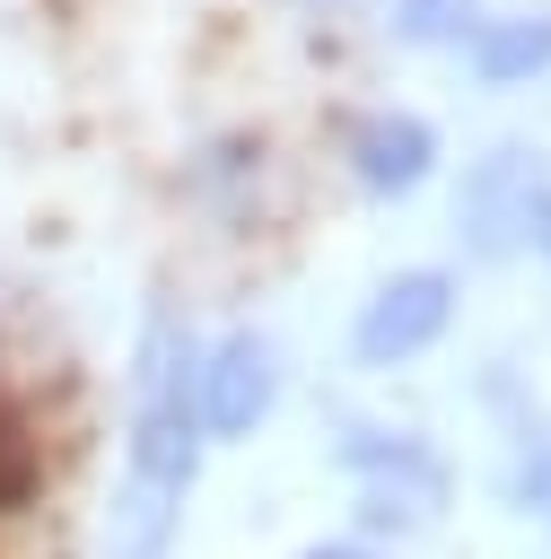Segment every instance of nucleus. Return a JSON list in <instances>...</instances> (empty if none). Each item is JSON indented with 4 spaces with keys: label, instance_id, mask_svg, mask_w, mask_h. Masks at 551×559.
<instances>
[{
    "label": "nucleus",
    "instance_id": "f257e3e1",
    "mask_svg": "<svg viewBox=\"0 0 551 559\" xmlns=\"http://www.w3.org/2000/svg\"><path fill=\"white\" fill-rule=\"evenodd\" d=\"M201 428H192V332L175 297L149 306L140 349H131V402H122V472L105 498V542L96 559H175L192 480H201Z\"/></svg>",
    "mask_w": 551,
    "mask_h": 559
},
{
    "label": "nucleus",
    "instance_id": "f03ea898",
    "mask_svg": "<svg viewBox=\"0 0 551 559\" xmlns=\"http://www.w3.org/2000/svg\"><path fill=\"white\" fill-rule=\"evenodd\" d=\"M332 463L350 472V533L394 550V542H429L455 498L464 472L429 428H385V419H341L332 428Z\"/></svg>",
    "mask_w": 551,
    "mask_h": 559
},
{
    "label": "nucleus",
    "instance_id": "7ed1b4c3",
    "mask_svg": "<svg viewBox=\"0 0 551 559\" xmlns=\"http://www.w3.org/2000/svg\"><path fill=\"white\" fill-rule=\"evenodd\" d=\"M542 210H551V166H542V148H525V140L481 148V157L464 166V183H455V236H464L472 262H516V253H534Z\"/></svg>",
    "mask_w": 551,
    "mask_h": 559
},
{
    "label": "nucleus",
    "instance_id": "20e7f679",
    "mask_svg": "<svg viewBox=\"0 0 551 559\" xmlns=\"http://www.w3.org/2000/svg\"><path fill=\"white\" fill-rule=\"evenodd\" d=\"M280 341L271 332H219L210 349H192V428L201 445H245L262 437V419L280 411Z\"/></svg>",
    "mask_w": 551,
    "mask_h": 559
},
{
    "label": "nucleus",
    "instance_id": "39448f33",
    "mask_svg": "<svg viewBox=\"0 0 551 559\" xmlns=\"http://www.w3.org/2000/svg\"><path fill=\"white\" fill-rule=\"evenodd\" d=\"M455 306H464L455 271H437V262H411V271H394V280H385V288H376V297L350 314V367H367V376H394V367L429 358V349L446 341Z\"/></svg>",
    "mask_w": 551,
    "mask_h": 559
},
{
    "label": "nucleus",
    "instance_id": "423d86ee",
    "mask_svg": "<svg viewBox=\"0 0 551 559\" xmlns=\"http://www.w3.org/2000/svg\"><path fill=\"white\" fill-rule=\"evenodd\" d=\"M429 166H437V122L429 114H367L350 131V175L376 201H402L411 183H429Z\"/></svg>",
    "mask_w": 551,
    "mask_h": 559
},
{
    "label": "nucleus",
    "instance_id": "0eeeda50",
    "mask_svg": "<svg viewBox=\"0 0 551 559\" xmlns=\"http://www.w3.org/2000/svg\"><path fill=\"white\" fill-rule=\"evenodd\" d=\"M542 70H551V9L472 26V79H481V87H525V79H542Z\"/></svg>",
    "mask_w": 551,
    "mask_h": 559
},
{
    "label": "nucleus",
    "instance_id": "6e6552de",
    "mask_svg": "<svg viewBox=\"0 0 551 559\" xmlns=\"http://www.w3.org/2000/svg\"><path fill=\"white\" fill-rule=\"evenodd\" d=\"M499 507H516V515H534V524L551 533V419L516 428V454H507V472H499Z\"/></svg>",
    "mask_w": 551,
    "mask_h": 559
},
{
    "label": "nucleus",
    "instance_id": "1a4fd4ad",
    "mask_svg": "<svg viewBox=\"0 0 551 559\" xmlns=\"http://www.w3.org/2000/svg\"><path fill=\"white\" fill-rule=\"evenodd\" d=\"M481 9L490 0H394V35L402 44H455L481 26Z\"/></svg>",
    "mask_w": 551,
    "mask_h": 559
},
{
    "label": "nucleus",
    "instance_id": "9d476101",
    "mask_svg": "<svg viewBox=\"0 0 551 559\" xmlns=\"http://www.w3.org/2000/svg\"><path fill=\"white\" fill-rule=\"evenodd\" d=\"M35 489H44V463H35L26 428H17V419H0V515L35 507Z\"/></svg>",
    "mask_w": 551,
    "mask_h": 559
},
{
    "label": "nucleus",
    "instance_id": "9b49d317",
    "mask_svg": "<svg viewBox=\"0 0 551 559\" xmlns=\"http://www.w3.org/2000/svg\"><path fill=\"white\" fill-rule=\"evenodd\" d=\"M297 559H394V550H376V542H359V533H324V542H306Z\"/></svg>",
    "mask_w": 551,
    "mask_h": 559
},
{
    "label": "nucleus",
    "instance_id": "f8f14e48",
    "mask_svg": "<svg viewBox=\"0 0 551 559\" xmlns=\"http://www.w3.org/2000/svg\"><path fill=\"white\" fill-rule=\"evenodd\" d=\"M534 253H542V262H551V210H542V236H534Z\"/></svg>",
    "mask_w": 551,
    "mask_h": 559
}]
</instances>
